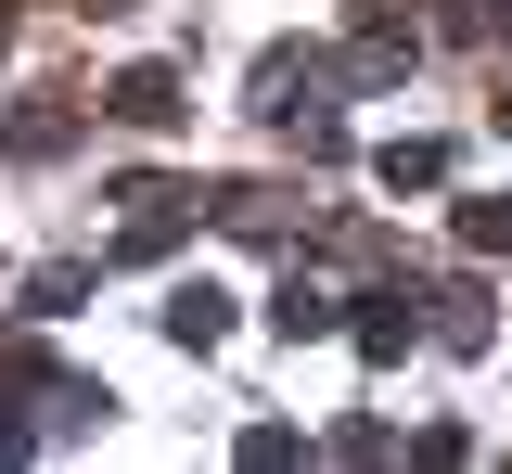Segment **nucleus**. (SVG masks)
<instances>
[{"instance_id":"obj_1","label":"nucleus","mask_w":512,"mask_h":474,"mask_svg":"<svg viewBox=\"0 0 512 474\" xmlns=\"http://www.w3.org/2000/svg\"><path fill=\"white\" fill-rule=\"evenodd\" d=\"M346 334H359V359H410V346H423V295H410V282L346 295Z\"/></svg>"},{"instance_id":"obj_2","label":"nucleus","mask_w":512,"mask_h":474,"mask_svg":"<svg viewBox=\"0 0 512 474\" xmlns=\"http://www.w3.org/2000/svg\"><path fill=\"white\" fill-rule=\"evenodd\" d=\"M154 321H167V346H192V359H218V346H231V321H244V295H218V282H180V295H167Z\"/></svg>"},{"instance_id":"obj_3","label":"nucleus","mask_w":512,"mask_h":474,"mask_svg":"<svg viewBox=\"0 0 512 474\" xmlns=\"http://www.w3.org/2000/svg\"><path fill=\"white\" fill-rule=\"evenodd\" d=\"M103 116H116V129H180V65H128L116 90H103Z\"/></svg>"},{"instance_id":"obj_4","label":"nucleus","mask_w":512,"mask_h":474,"mask_svg":"<svg viewBox=\"0 0 512 474\" xmlns=\"http://www.w3.org/2000/svg\"><path fill=\"white\" fill-rule=\"evenodd\" d=\"M269 334H346V295H320V282H282V295H269Z\"/></svg>"},{"instance_id":"obj_5","label":"nucleus","mask_w":512,"mask_h":474,"mask_svg":"<svg viewBox=\"0 0 512 474\" xmlns=\"http://www.w3.org/2000/svg\"><path fill=\"white\" fill-rule=\"evenodd\" d=\"M372 167H384V193H436V180H448V141H384Z\"/></svg>"},{"instance_id":"obj_6","label":"nucleus","mask_w":512,"mask_h":474,"mask_svg":"<svg viewBox=\"0 0 512 474\" xmlns=\"http://www.w3.org/2000/svg\"><path fill=\"white\" fill-rule=\"evenodd\" d=\"M461 244H474V257H512V193H487V205H461Z\"/></svg>"},{"instance_id":"obj_7","label":"nucleus","mask_w":512,"mask_h":474,"mask_svg":"<svg viewBox=\"0 0 512 474\" xmlns=\"http://www.w3.org/2000/svg\"><path fill=\"white\" fill-rule=\"evenodd\" d=\"M77 295H90V270H39V282H26V308H39V321H64Z\"/></svg>"},{"instance_id":"obj_8","label":"nucleus","mask_w":512,"mask_h":474,"mask_svg":"<svg viewBox=\"0 0 512 474\" xmlns=\"http://www.w3.org/2000/svg\"><path fill=\"white\" fill-rule=\"evenodd\" d=\"M26 449H39V423H26V410L0 398V462H26Z\"/></svg>"},{"instance_id":"obj_9","label":"nucleus","mask_w":512,"mask_h":474,"mask_svg":"<svg viewBox=\"0 0 512 474\" xmlns=\"http://www.w3.org/2000/svg\"><path fill=\"white\" fill-rule=\"evenodd\" d=\"M487 39H512V0H487Z\"/></svg>"},{"instance_id":"obj_10","label":"nucleus","mask_w":512,"mask_h":474,"mask_svg":"<svg viewBox=\"0 0 512 474\" xmlns=\"http://www.w3.org/2000/svg\"><path fill=\"white\" fill-rule=\"evenodd\" d=\"M487 116H500V141H512V90H500V103H487Z\"/></svg>"}]
</instances>
